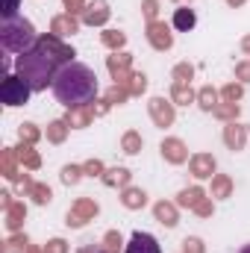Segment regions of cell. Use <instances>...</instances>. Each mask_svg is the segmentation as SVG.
<instances>
[{"mask_svg": "<svg viewBox=\"0 0 250 253\" xmlns=\"http://www.w3.org/2000/svg\"><path fill=\"white\" fill-rule=\"evenodd\" d=\"M97 212H100V206H97L91 197H80V200H74V206L68 209L65 224H68V227H85L88 221L97 218Z\"/></svg>", "mask_w": 250, "mask_h": 253, "instance_id": "5", "label": "cell"}, {"mask_svg": "<svg viewBox=\"0 0 250 253\" xmlns=\"http://www.w3.org/2000/svg\"><path fill=\"white\" fill-rule=\"evenodd\" d=\"M91 121H94L91 103H85V106H74V109H68V115H65V124L74 126V129H85Z\"/></svg>", "mask_w": 250, "mask_h": 253, "instance_id": "17", "label": "cell"}, {"mask_svg": "<svg viewBox=\"0 0 250 253\" xmlns=\"http://www.w3.org/2000/svg\"><path fill=\"white\" fill-rule=\"evenodd\" d=\"M153 218L162 224V227H177L180 224V215H177V203H168V200H159L156 206H153Z\"/></svg>", "mask_w": 250, "mask_h": 253, "instance_id": "16", "label": "cell"}, {"mask_svg": "<svg viewBox=\"0 0 250 253\" xmlns=\"http://www.w3.org/2000/svg\"><path fill=\"white\" fill-rule=\"evenodd\" d=\"M212 212H215V203L206 197V200H200L197 206H194V215H200V218H212Z\"/></svg>", "mask_w": 250, "mask_h": 253, "instance_id": "45", "label": "cell"}, {"mask_svg": "<svg viewBox=\"0 0 250 253\" xmlns=\"http://www.w3.org/2000/svg\"><path fill=\"white\" fill-rule=\"evenodd\" d=\"M24 194H27V197H33V203H39V206H47V203L53 200V191H50L47 183H33Z\"/></svg>", "mask_w": 250, "mask_h": 253, "instance_id": "27", "label": "cell"}, {"mask_svg": "<svg viewBox=\"0 0 250 253\" xmlns=\"http://www.w3.org/2000/svg\"><path fill=\"white\" fill-rule=\"evenodd\" d=\"M129 65H132V53H126V50H115L112 56H106V68H109L115 85L126 88V83H129V77H132V68H129Z\"/></svg>", "mask_w": 250, "mask_h": 253, "instance_id": "6", "label": "cell"}, {"mask_svg": "<svg viewBox=\"0 0 250 253\" xmlns=\"http://www.w3.org/2000/svg\"><path fill=\"white\" fill-rule=\"evenodd\" d=\"M147 42L153 50H171L174 47V33L165 21H150L147 24Z\"/></svg>", "mask_w": 250, "mask_h": 253, "instance_id": "9", "label": "cell"}, {"mask_svg": "<svg viewBox=\"0 0 250 253\" xmlns=\"http://www.w3.org/2000/svg\"><path fill=\"white\" fill-rule=\"evenodd\" d=\"M197 106H200L203 112H212V109L218 106V91H215L212 85H203V88L197 91Z\"/></svg>", "mask_w": 250, "mask_h": 253, "instance_id": "30", "label": "cell"}, {"mask_svg": "<svg viewBox=\"0 0 250 253\" xmlns=\"http://www.w3.org/2000/svg\"><path fill=\"white\" fill-rule=\"evenodd\" d=\"M44 253H68V242L65 239H50L44 245Z\"/></svg>", "mask_w": 250, "mask_h": 253, "instance_id": "46", "label": "cell"}, {"mask_svg": "<svg viewBox=\"0 0 250 253\" xmlns=\"http://www.w3.org/2000/svg\"><path fill=\"white\" fill-rule=\"evenodd\" d=\"M171 77H174V85H191V77H194V65H188V62L174 65Z\"/></svg>", "mask_w": 250, "mask_h": 253, "instance_id": "32", "label": "cell"}, {"mask_svg": "<svg viewBox=\"0 0 250 253\" xmlns=\"http://www.w3.org/2000/svg\"><path fill=\"white\" fill-rule=\"evenodd\" d=\"M147 112H150V121L156 126H171L174 124V118H177V112H174V100H165V97H150V103H147Z\"/></svg>", "mask_w": 250, "mask_h": 253, "instance_id": "7", "label": "cell"}, {"mask_svg": "<svg viewBox=\"0 0 250 253\" xmlns=\"http://www.w3.org/2000/svg\"><path fill=\"white\" fill-rule=\"evenodd\" d=\"M100 42L115 53V50H124L126 44V33H121V30H106V33H100Z\"/></svg>", "mask_w": 250, "mask_h": 253, "instance_id": "29", "label": "cell"}, {"mask_svg": "<svg viewBox=\"0 0 250 253\" xmlns=\"http://www.w3.org/2000/svg\"><path fill=\"white\" fill-rule=\"evenodd\" d=\"M121 203H124L126 209H144V203H147V194L141 189H132V186H126L121 191Z\"/></svg>", "mask_w": 250, "mask_h": 253, "instance_id": "25", "label": "cell"}, {"mask_svg": "<svg viewBox=\"0 0 250 253\" xmlns=\"http://www.w3.org/2000/svg\"><path fill=\"white\" fill-rule=\"evenodd\" d=\"M39 44H42V47H44V50H47V53H50L59 65L74 62V56H77V53H74V47H71V44H65L62 39H59V36H53V33H50V36H39Z\"/></svg>", "mask_w": 250, "mask_h": 253, "instance_id": "8", "label": "cell"}, {"mask_svg": "<svg viewBox=\"0 0 250 253\" xmlns=\"http://www.w3.org/2000/svg\"><path fill=\"white\" fill-rule=\"evenodd\" d=\"M53 94L65 109L85 106L97 97V74L83 62H68L53 80Z\"/></svg>", "mask_w": 250, "mask_h": 253, "instance_id": "1", "label": "cell"}, {"mask_svg": "<svg viewBox=\"0 0 250 253\" xmlns=\"http://www.w3.org/2000/svg\"><path fill=\"white\" fill-rule=\"evenodd\" d=\"M239 253H250V245H245V248H242V251H239Z\"/></svg>", "mask_w": 250, "mask_h": 253, "instance_id": "55", "label": "cell"}, {"mask_svg": "<svg viewBox=\"0 0 250 253\" xmlns=\"http://www.w3.org/2000/svg\"><path fill=\"white\" fill-rule=\"evenodd\" d=\"M27 248H30V239H27L24 233H15L12 239H6L3 253H27Z\"/></svg>", "mask_w": 250, "mask_h": 253, "instance_id": "34", "label": "cell"}, {"mask_svg": "<svg viewBox=\"0 0 250 253\" xmlns=\"http://www.w3.org/2000/svg\"><path fill=\"white\" fill-rule=\"evenodd\" d=\"M18 9H21V0H3V9H0L3 21H9V18H18Z\"/></svg>", "mask_w": 250, "mask_h": 253, "instance_id": "42", "label": "cell"}, {"mask_svg": "<svg viewBox=\"0 0 250 253\" xmlns=\"http://www.w3.org/2000/svg\"><path fill=\"white\" fill-rule=\"evenodd\" d=\"M141 147H144V138H141V132H135V129H126L124 135H121V150H124V153L135 156V153H141Z\"/></svg>", "mask_w": 250, "mask_h": 253, "instance_id": "26", "label": "cell"}, {"mask_svg": "<svg viewBox=\"0 0 250 253\" xmlns=\"http://www.w3.org/2000/svg\"><path fill=\"white\" fill-rule=\"evenodd\" d=\"M239 112H242V106H239V103H218V106L212 109V115H215V118H221V121H236V118H239Z\"/></svg>", "mask_w": 250, "mask_h": 253, "instance_id": "33", "label": "cell"}, {"mask_svg": "<svg viewBox=\"0 0 250 253\" xmlns=\"http://www.w3.org/2000/svg\"><path fill=\"white\" fill-rule=\"evenodd\" d=\"M62 6H65L68 15H83L88 3H85V0H62Z\"/></svg>", "mask_w": 250, "mask_h": 253, "instance_id": "44", "label": "cell"}, {"mask_svg": "<svg viewBox=\"0 0 250 253\" xmlns=\"http://www.w3.org/2000/svg\"><path fill=\"white\" fill-rule=\"evenodd\" d=\"M30 94H33L30 83L21 80L18 74H6V80L0 83V100H3V106H27Z\"/></svg>", "mask_w": 250, "mask_h": 253, "instance_id": "4", "label": "cell"}, {"mask_svg": "<svg viewBox=\"0 0 250 253\" xmlns=\"http://www.w3.org/2000/svg\"><path fill=\"white\" fill-rule=\"evenodd\" d=\"M27 253H44V248H36V245H30V248H27Z\"/></svg>", "mask_w": 250, "mask_h": 253, "instance_id": "54", "label": "cell"}, {"mask_svg": "<svg viewBox=\"0 0 250 253\" xmlns=\"http://www.w3.org/2000/svg\"><path fill=\"white\" fill-rule=\"evenodd\" d=\"M236 80L250 83V62H239V65H236Z\"/></svg>", "mask_w": 250, "mask_h": 253, "instance_id": "49", "label": "cell"}, {"mask_svg": "<svg viewBox=\"0 0 250 253\" xmlns=\"http://www.w3.org/2000/svg\"><path fill=\"white\" fill-rule=\"evenodd\" d=\"M141 12H144L147 24L156 21V15H159V0H141Z\"/></svg>", "mask_w": 250, "mask_h": 253, "instance_id": "41", "label": "cell"}, {"mask_svg": "<svg viewBox=\"0 0 250 253\" xmlns=\"http://www.w3.org/2000/svg\"><path fill=\"white\" fill-rule=\"evenodd\" d=\"M215 168H218V162H215L212 153H194V156L188 159V171H191L194 180H209V177H215Z\"/></svg>", "mask_w": 250, "mask_h": 253, "instance_id": "10", "label": "cell"}, {"mask_svg": "<svg viewBox=\"0 0 250 253\" xmlns=\"http://www.w3.org/2000/svg\"><path fill=\"white\" fill-rule=\"evenodd\" d=\"M0 171H3V177H6V180L21 183V186L30 180L27 174L21 177V171H18V153H15V147H3V150H0Z\"/></svg>", "mask_w": 250, "mask_h": 253, "instance_id": "12", "label": "cell"}, {"mask_svg": "<svg viewBox=\"0 0 250 253\" xmlns=\"http://www.w3.org/2000/svg\"><path fill=\"white\" fill-rule=\"evenodd\" d=\"M15 153H18V162H21L27 171H39V168H42V156H39V150H36L33 144L21 141V144L15 147Z\"/></svg>", "mask_w": 250, "mask_h": 253, "instance_id": "18", "label": "cell"}, {"mask_svg": "<svg viewBox=\"0 0 250 253\" xmlns=\"http://www.w3.org/2000/svg\"><path fill=\"white\" fill-rule=\"evenodd\" d=\"M103 97H106V100H109L112 106H118V103H126L129 91H126V88H121V85H112V88H109V91H106Z\"/></svg>", "mask_w": 250, "mask_h": 253, "instance_id": "40", "label": "cell"}, {"mask_svg": "<svg viewBox=\"0 0 250 253\" xmlns=\"http://www.w3.org/2000/svg\"><path fill=\"white\" fill-rule=\"evenodd\" d=\"M227 3H230L233 9H239V6H245V0H227Z\"/></svg>", "mask_w": 250, "mask_h": 253, "instance_id": "53", "label": "cell"}, {"mask_svg": "<svg viewBox=\"0 0 250 253\" xmlns=\"http://www.w3.org/2000/svg\"><path fill=\"white\" fill-rule=\"evenodd\" d=\"M68 129H71V126L65 124V118H59V121H50V124H47V132H44V135H47L50 144H62L65 138H68Z\"/></svg>", "mask_w": 250, "mask_h": 253, "instance_id": "28", "label": "cell"}, {"mask_svg": "<svg viewBox=\"0 0 250 253\" xmlns=\"http://www.w3.org/2000/svg\"><path fill=\"white\" fill-rule=\"evenodd\" d=\"M100 245H103L109 253H121V245H124V242H121V233H118V230H109V233L103 236Z\"/></svg>", "mask_w": 250, "mask_h": 253, "instance_id": "39", "label": "cell"}, {"mask_svg": "<svg viewBox=\"0 0 250 253\" xmlns=\"http://www.w3.org/2000/svg\"><path fill=\"white\" fill-rule=\"evenodd\" d=\"M77 253H109V251H106L103 245H83Z\"/></svg>", "mask_w": 250, "mask_h": 253, "instance_id": "50", "label": "cell"}, {"mask_svg": "<svg viewBox=\"0 0 250 253\" xmlns=\"http://www.w3.org/2000/svg\"><path fill=\"white\" fill-rule=\"evenodd\" d=\"M200 200H206V191L200 189V186L183 189L180 194H177V206H183V209H191V212H194V206H197Z\"/></svg>", "mask_w": 250, "mask_h": 253, "instance_id": "22", "label": "cell"}, {"mask_svg": "<svg viewBox=\"0 0 250 253\" xmlns=\"http://www.w3.org/2000/svg\"><path fill=\"white\" fill-rule=\"evenodd\" d=\"M171 100H174V106H188L197 100V94L191 91V85H171Z\"/></svg>", "mask_w": 250, "mask_h": 253, "instance_id": "31", "label": "cell"}, {"mask_svg": "<svg viewBox=\"0 0 250 253\" xmlns=\"http://www.w3.org/2000/svg\"><path fill=\"white\" fill-rule=\"evenodd\" d=\"M183 253H206V248H203V242H200V239H194V236H191V239L183 242Z\"/></svg>", "mask_w": 250, "mask_h": 253, "instance_id": "47", "label": "cell"}, {"mask_svg": "<svg viewBox=\"0 0 250 253\" xmlns=\"http://www.w3.org/2000/svg\"><path fill=\"white\" fill-rule=\"evenodd\" d=\"M100 180H103V186H109V189H126V186H129V180H132V174H129L126 168L118 165V168H106Z\"/></svg>", "mask_w": 250, "mask_h": 253, "instance_id": "21", "label": "cell"}, {"mask_svg": "<svg viewBox=\"0 0 250 253\" xmlns=\"http://www.w3.org/2000/svg\"><path fill=\"white\" fill-rule=\"evenodd\" d=\"M109 15H112L109 3H106V0H94V3H88V6H85V12H83L80 18H83V24H85V27H106Z\"/></svg>", "mask_w": 250, "mask_h": 253, "instance_id": "11", "label": "cell"}, {"mask_svg": "<svg viewBox=\"0 0 250 253\" xmlns=\"http://www.w3.org/2000/svg\"><path fill=\"white\" fill-rule=\"evenodd\" d=\"M83 171H85L88 177H103V171H106V168H103V162H100V159H88V162L83 165Z\"/></svg>", "mask_w": 250, "mask_h": 253, "instance_id": "43", "label": "cell"}, {"mask_svg": "<svg viewBox=\"0 0 250 253\" xmlns=\"http://www.w3.org/2000/svg\"><path fill=\"white\" fill-rule=\"evenodd\" d=\"M242 50L250 56V36H245V39H242Z\"/></svg>", "mask_w": 250, "mask_h": 253, "instance_id": "52", "label": "cell"}, {"mask_svg": "<svg viewBox=\"0 0 250 253\" xmlns=\"http://www.w3.org/2000/svg\"><path fill=\"white\" fill-rule=\"evenodd\" d=\"M212 197H215V200L233 197V180H230L227 174H215V177H212Z\"/></svg>", "mask_w": 250, "mask_h": 253, "instance_id": "24", "label": "cell"}, {"mask_svg": "<svg viewBox=\"0 0 250 253\" xmlns=\"http://www.w3.org/2000/svg\"><path fill=\"white\" fill-rule=\"evenodd\" d=\"M177 3H180V6H186V3H191V0H177Z\"/></svg>", "mask_w": 250, "mask_h": 253, "instance_id": "56", "label": "cell"}, {"mask_svg": "<svg viewBox=\"0 0 250 253\" xmlns=\"http://www.w3.org/2000/svg\"><path fill=\"white\" fill-rule=\"evenodd\" d=\"M18 138L27 141V144H36V141L42 138V129H39L36 124H30V121H24V124L18 126Z\"/></svg>", "mask_w": 250, "mask_h": 253, "instance_id": "37", "label": "cell"}, {"mask_svg": "<svg viewBox=\"0 0 250 253\" xmlns=\"http://www.w3.org/2000/svg\"><path fill=\"white\" fill-rule=\"evenodd\" d=\"M124 253H162V248H159V242H156L150 233L135 230V233H132V239L126 242V251Z\"/></svg>", "mask_w": 250, "mask_h": 253, "instance_id": "13", "label": "cell"}, {"mask_svg": "<svg viewBox=\"0 0 250 253\" xmlns=\"http://www.w3.org/2000/svg\"><path fill=\"white\" fill-rule=\"evenodd\" d=\"M224 144L230 147V150H245V144H248V126H242L239 121H227L224 126Z\"/></svg>", "mask_w": 250, "mask_h": 253, "instance_id": "14", "label": "cell"}, {"mask_svg": "<svg viewBox=\"0 0 250 253\" xmlns=\"http://www.w3.org/2000/svg\"><path fill=\"white\" fill-rule=\"evenodd\" d=\"M126 91H129V97L144 94V91H147V77L138 74V71H132V77H129V83H126Z\"/></svg>", "mask_w": 250, "mask_h": 253, "instance_id": "35", "label": "cell"}, {"mask_svg": "<svg viewBox=\"0 0 250 253\" xmlns=\"http://www.w3.org/2000/svg\"><path fill=\"white\" fill-rule=\"evenodd\" d=\"M24 221H27V203H21V200H15L9 209H6V230H12V233H18L21 227H24Z\"/></svg>", "mask_w": 250, "mask_h": 253, "instance_id": "20", "label": "cell"}, {"mask_svg": "<svg viewBox=\"0 0 250 253\" xmlns=\"http://www.w3.org/2000/svg\"><path fill=\"white\" fill-rule=\"evenodd\" d=\"M59 68H62V65L56 62V59H53V56H50L39 42H36V47H33V50L21 53V56L15 59V74H18L21 80H27L33 91H44L47 85H53V80H56Z\"/></svg>", "mask_w": 250, "mask_h": 253, "instance_id": "2", "label": "cell"}, {"mask_svg": "<svg viewBox=\"0 0 250 253\" xmlns=\"http://www.w3.org/2000/svg\"><path fill=\"white\" fill-rule=\"evenodd\" d=\"M112 109V103L103 97V100H91V112H94V118H100V115H106Z\"/></svg>", "mask_w": 250, "mask_h": 253, "instance_id": "48", "label": "cell"}, {"mask_svg": "<svg viewBox=\"0 0 250 253\" xmlns=\"http://www.w3.org/2000/svg\"><path fill=\"white\" fill-rule=\"evenodd\" d=\"M159 150H162L165 162H171V165H183V162L188 159V147L180 141V138H165V141L159 144Z\"/></svg>", "mask_w": 250, "mask_h": 253, "instance_id": "15", "label": "cell"}, {"mask_svg": "<svg viewBox=\"0 0 250 253\" xmlns=\"http://www.w3.org/2000/svg\"><path fill=\"white\" fill-rule=\"evenodd\" d=\"M77 30H80L77 15H68V12H65V15H56V18L50 21V33L59 36V39H62V36H74Z\"/></svg>", "mask_w": 250, "mask_h": 253, "instance_id": "19", "label": "cell"}, {"mask_svg": "<svg viewBox=\"0 0 250 253\" xmlns=\"http://www.w3.org/2000/svg\"><path fill=\"white\" fill-rule=\"evenodd\" d=\"M12 203H15V200H12V194H9V191H0V206H3V212H6Z\"/></svg>", "mask_w": 250, "mask_h": 253, "instance_id": "51", "label": "cell"}, {"mask_svg": "<svg viewBox=\"0 0 250 253\" xmlns=\"http://www.w3.org/2000/svg\"><path fill=\"white\" fill-rule=\"evenodd\" d=\"M83 174H85L83 165H65L62 168V183L65 186H77V183L83 180Z\"/></svg>", "mask_w": 250, "mask_h": 253, "instance_id": "38", "label": "cell"}, {"mask_svg": "<svg viewBox=\"0 0 250 253\" xmlns=\"http://www.w3.org/2000/svg\"><path fill=\"white\" fill-rule=\"evenodd\" d=\"M221 97H224V103H239L245 97V85L242 83H227L221 88Z\"/></svg>", "mask_w": 250, "mask_h": 253, "instance_id": "36", "label": "cell"}, {"mask_svg": "<svg viewBox=\"0 0 250 253\" xmlns=\"http://www.w3.org/2000/svg\"><path fill=\"white\" fill-rule=\"evenodd\" d=\"M194 24H197V15H194V9H188V6H180V9H174V27H177L180 33H188V30H194Z\"/></svg>", "mask_w": 250, "mask_h": 253, "instance_id": "23", "label": "cell"}, {"mask_svg": "<svg viewBox=\"0 0 250 253\" xmlns=\"http://www.w3.org/2000/svg\"><path fill=\"white\" fill-rule=\"evenodd\" d=\"M36 42H39L36 27L27 18H9V21L0 24V44H3L6 53H18L21 56V53L33 50Z\"/></svg>", "mask_w": 250, "mask_h": 253, "instance_id": "3", "label": "cell"}]
</instances>
